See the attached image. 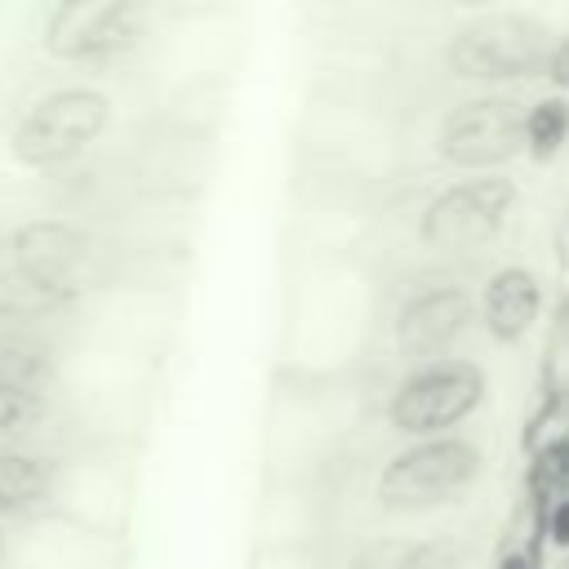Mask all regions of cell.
I'll return each instance as SVG.
<instances>
[{"label":"cell","instance_id":"cell-1","mask_svg":"<svg viewBox=\"0 0 569 569\" xmlns=\"http://www.w3.org/2000/svg\"><path fill=\"white\" fill-rule=\"evenodd\" d=\"M4 298L71 311L102 284V244L76 218H27L0 240Z\"/></svg>","mask_w":569,"mask_h":569},{"label":"cell","instance_id":"cell-2","mask_svg":"<svg viewBox=\"0 0 569 569\" xmlns=\"http://www.w3.org/2000/svg\"><path fill=\"white\" fill-rule=\"evenodd\" d=\"M111 124V98L93 84H58L40 93L9 129L13 164L31 173H53L76 164Z\"/></svg>","mask_w":569,"mask_h":569},{"label":"cell","instance_id":"cell-3","mask_svg":"<svg viewBox=\"0 0 569 569\" xmlns=\"http://www.w3.org/2000/svg\"><path fill=\"white\" fill-rule=\"evenodd\" d=\"M44 53L76 67H98L142 40V9L129 0H67L44 18Z\"/></svg>","mask_w":569,"mask_h":569},{"label":"cell","instance_id":"cell-4","mask_svg":"<svg viewBox=\"0 0 569 569\" xmlns=\"http://www.w3.org/2000/svg\"><path fill=\"white\" fill-rule=\"evenodd\" d=\"M485 400V369L476 360H431L400 382L391 396V422L405 436L431 440L436 431L462 422Z\"/></svg>","mask_w":569,"mask_h":569},{"label":"cell","instance_id":"cell-5","mask_svg":"<svg viewBox=\"0 0 569 569\" xmlns=\"http://www.w3.org/2000/svg\"><path fill=\"white\" fill-rule=\"evenodd\" d=\"M476 476H480L476 445L453 440V436H431V440H418L413 449H405L400 458H391V467L378 480V498L387 507L418 511V507L449 502Z\"/></svg>","mask_w":569,"mask_h":569},{"label":"cell","instance_id":"cell-6","mask_svg":"<svg viewBox=\"0 0 569 569\" xmlns=\"http://www.w3.org/2000/svg\"><path fill=\"white\" fill-rule=\"evenodd\" d=\"M525 147V111L516 98H471L440 124V156L458 169H498Z\"/></svg>","mask_w":569,"mask_h":569},{"label":"cell","instance_id":"cell-7","mask_svg":"<svg viewBox=\"0 0 569 569\" xmlns=\"http://www.w3.org/2000/svg\"><path fill=\"white\" fill-rule=\"evenodd\" d=\"M0 569H111V533L58 511H36L9 525Z\"/></svg>","mask_w":569,"mask_h":569},{"label":"cell","instance_id":"cell-8","mask_svg":"<svg viewBox=\"0 0 569 569\" xmlns=\"http://www.w3.org/2000/svg\"><path fill=\"white\" fill-rule=\"evenodd\" d=\"M449 67L467 80H511L525 76L542 58V27L516 13H493L480 22H467L449 40Z\"/></svg>","mask_w":569,"mask_h":569},{"label":"cell","instance_id":"cell-9","mask_svg":"<svg viewBox=\"0 0 569 569\" xmlns=\"http://www.w3.org/2000/svg\"><path fill=\"white\" fill-rule=\"evenodd\" d=\"M516 204V187L511 178L485 173V178H467L449 191H440L427 213H422V240H431L436 249H476L489 236H498L502 218Z\"/></svg>","mask_w":569,"mask_h":569},{"label":"cell","instance_id":"cell-10","mask_svg":"<svg viewBox=\"0 0 569 569\" xmlns=\"http://www.w3.org/2000/svg\"><path fill=\"white\" fill-rule=\"evenodd\" d=\"M471 316V298L453 284L445 289H427L418 298H409L396 316V347L409 360H427L440 356L445 347H453V338L467 329Z\"/></svg>","mask_w":569,"mask_h":569},{"label":"cell","instance_id":"cell-11","mask_svg":"<svg viewBox=\"0 0 569 569\" xmlns=\"http://www.w3.org/2000/svg\"><path fill=\"white\" fill-rule=\"evenodd\" d=\"M58 449H0V525L49 507Z\"/></svg>","mask_w":569,"mask_h":569},{"label":"cell","instance_id":"cell-12","mask_svg":"<svg viewBox=\"0 0 569 569\" xmlns=\"http://www.w3.org/2000/svg\"><path fill=\"white\" fill-rule=\"evenodd\" d=\"M538 302H542L538 276L525 271V267H502V271L489 276L480 311H485V325H489V333L498 342H516L538 320Z\"/></svg>","mask_w":569,"mask_h":569},{"label":"cell","instance_id":"cell-13","mask_svg":"<svg viewBox=\"0 0 569 569\" xmlns=\"http://www.w3.org/2000/svg\"><path fill=\"white\" fill-rule=\"evenodd\" d=\"M62 418V396L40 387L0 382V449H40V440Z\"/></svg>","mask_w":569,"mask_h":569},{"label":"cell","instance_id":"cell-14","mask_svg":"<svg viewBox=\"0 0 569 569\" xmlns=\"http://www.w3.org/2000/svg\"><path fill=\"white\" fill-rule=\"evenodd\" d=\"M565 138H569V102L565 98H542V102H533V111H525V147L538 160L556 156Z\"/></svg>","mask_w":569,"mask_h":569},{"label":"cell","instance_id":"cell-15","mask_svg":"<svg viewBox=\"0 0 569 569\" xmlns=\"http://www.w3.org/2000/svg\"><path fill=\"white\" fill-rule=\"evenodd\" d=\"M400 569H458V556L436 542V547H418Z\"/></svg>","mask_w":569,"mask_h":569},{"label":"cell","instance_id":"cell-16","mask_svg":"<svg viewBox=\"0 0 569 569\" xmlns=\"http://www.w3.org/2000/svg\"><path fill=\"white\" fill-rule=\"evenodd\" d=\"M542 462H547V471L556 476V480H569V427L547 445V453H542Z\"/></svg>","mask_w":569,"mask_h":569},{"label":"cell","instance_id":"cell-17","mask_svg":"<svg viewBox=\"0 0 569 569\" xmlns=\"http://www.w3.org/2000/svg\"><path fill=\"white\" fill-rule=\"evenodd\" d=\"M547 76H551V84L569 89V36L547 53Z\"/></svg>","mask_w":569,"mask_h":569},{"label":"cell","instance_id":"cell-18","mask_svg":"<svg viewBox=\"0 0 569 569\" xmlns=\"http://www.w3.org/2000/svg\"><path fill=\"white\" fill-rule=\"evenodd\" d=\"M547 533H551V542H556V547H569V498H560V502L551 507Z\"/></svg>","mask_w":569,"mask_h":569},{"label":"cell","instance_id":"cell-19","mask_svg":"<svg viewBox=\"0 0 569 569\" xmlns=\"http://www.w3.org/2000/svg\"><path fill=\"white\" fill-rule=\"evenodd\" d=\"M556 333H560V342H569V293L556 307Z\"/></svg>","mask_w":569,"mask_h":569},{"label":"cell","instance_id":"cell-20","mask_svg":"<svg viewBox=\"0 0 569 569\" xmlns=\"http://www.w3.org/2000/svg\"><path fill=\"white\" fill-rule=\"evenodd\" d=\"M498 569H529V556H520V551H511V556H507V560H502Z\"/></svg>","mask_w":569,"mask_h":569},{"label":"cell","instance_id":"cell-21","mask_svg":"<svg viewBox=\"0 0 569 569\" xmlns=\"http://www.w3.org/2000/svg\"><path fill=\"white\" fill-rule=\"evenodd\" d=\"M4 542H9V525H0V565H4Z\"/></svg>","mask_w":569,"mask_h":569}]
</instances>
